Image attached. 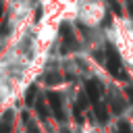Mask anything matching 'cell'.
Wrapping results in <instances>:
<instances>
[{
  "instance_id": "cell-1",
  "label": "cell",
  "mask_w": 133,
  "mask_h": 133,
  "mask_svg": "<svg viewBox=\"0 0 133 133\" xmlns=\"http://www.w3.org/2000/svg\"><path fill=\"white\" fill-rule=\"evenodd\" d=\"M106 66H108V71H110L112 77H116V79H127V73H125V69H123V62H121V56H118V52H116L112 46L106 48Z\"/></svg>"
},
{
  "instance_id": "cell-2",
  "label": "cell",
  "mask_w": 133,
  "mask_h": 133,
  "mask_svg": "<svg viewBox=\"0 0 133 133\" xmlns=\"http://www.w3.org/2000/svg\"><path fill=\"white\" fill-rule=\"evenodd\" d=\"M85 89H87V96H89L94 102H98V100H100V94H102V83H100V81L89 79V81L85 83Z\"/></svg>"
},
{
  "instance_id": "cell-3",
  "label": "cell",
  "mask_w": 133,
  "mask_h": 133,
  "mask_svg": "<svg viewBox=\"0 0 133 133\" xmlns=\"http://www.w3.org/2000/svg\"><path fill=\"white\" fill-rule=\"evenodd\" d=\"M62 37H64V52L77 48L75 37H73V33H71V27H69V25H62Z\"/></svg>"
},
{
  "instance_id": "cell-4",
  "label": "cell",
  "mask_w": 133,
  "mask_h": 133,
  "mask_svg": "<svg viewBox=\"0 0 133 133\" xmlns=\"http://www.w3.org/2000/svg\"><path fill=\"white\" fill-rule=\"evenodd\" d=\"M50 100H52V106H54L56 116H58V118H62V104H60V98H58L56 94H52V96H50Z\"/></svg>"
},
{
  "instance_id": "cell-5",
  "label": "cell",
  "mask_w": 133,
  "mask_h": 133,
  "mask_svg": "<svg viewBox=\"0 0 133 133\" xmlns=\"http://www.w3.org/2000/svg\"><path fill=\"white\" fill-rule=\"evenodd\" d=\"M96 114H98V121H100V123H106V118H108V112H106V106H102V104H98V106H96Z\"/></svg>"
},
{
  "instance_id": "cell-6",
  "label": "cell",
  "mask_w": 133,
  "mask_h": 133,
  "mask_svg": "<svg viewBox=\"0 0 133 133\" xmlns=\"http://www.w3.org/2000/svg\"><path fill=\"white\" fill-rule=\"evenodd\" d=\"M116 133H133V129H131V125L127 121H121L118 127H116Z\"/></svg>"
},
{
  "instance_id": "cell-7",
  "label": "cell",
  "mask_w": 133,
  "mask_h": 133,
  "mask_svg": "<svg viewBox=\"0 0 133 133\" xmlns=\"http://www.w3.org/2000/svg\"><path fill=\"white\" fill-rule=\"evenodd\" d=\"M58 81H60V75H56V73H48L46 75V83L48 85H56Z\"/></svg>"
},
{
  "instance_id": "cell-8",
  "label": "cell",
  "mask_w": 133,
  "mask_h": 133,
  "mask_svg": "<svg viewBox=\"0 0 133 133\" xmlns=\"http://www.w3.org/2000/svg\"><path fill=\"white\" fill-rule=\"evenodd\" d=\"M123 108H125V104H123L118 98H112V110H116V112H123Z\"/></svg>"
},
{
  "instance_id": "cell-9",
  "label": "cell",
  "mask_w": 133,
  "mask_h": 133,
  "mask_svg": "<svg viewBox=\"0 0 133 133\" xmlns=\"http://www.w3.org/2000/svg\"><path fill=\"white\" fill-rule=\"evenodd\" d=\"M110 4H112V10H116V12H121V6H118V0H108Z\"/></svg>"
},
{
  "instance_id": "cell-10",
  "label": "cell",
  "mask_w": 133,
  "mask_h": 133,
  "mask_svg": "<svg viewBox=\"0 0 133 133\" xmlns=\"http://www.w3.org/2000/svg\"><path fill=\"white\" fill-rule=\"evenodd\" d=\"M125 91H127V98H129V102H133V87L129 85V87H127Z\"/></svg>"
}]
</instances>
